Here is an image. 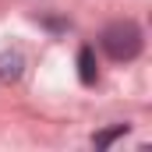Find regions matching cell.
<instances>
[{
    "instance_id": "6da1fadb",
    "label": "cell",
    "mask_w": 152,
    "mask_h": 152,
    "mask_svg": "<svg viewBox=\"0 0 152 152\" xmlns=\"http://www.w3.org/2000/svg\"><path fill=\"white\" fill-rule=\"evenodd\" d=\"M103 50L113 60H134L142 53V28L134 21H113L103 28Z\"/></svg>"
},
{
    "instance_id": "3957f363",
    "label": "cell",
    "mask_w": 152,
    "mask_h": 152,
    "mask_svg": "<svg viewBox=\"0 0 152 152\" xmlns=\"http://www.w3.org/2000/svg\"><path fill=\"white\" fill-rule=\"evenodd\" d=\"M78 75H81L85 85H92V81H96V60H92V50H88V46L78 53Z\"/></svg>"
},
{
    "instance_id": "277c9868",
    "label": "cell",
    "mask_w": 152,
    "mask_h": 152,
    "mask_svg": "<svg viewBox=\"0 0 152 152\" xmlns=\"http://www.w3.org/2000/svg\"><path fill=\"white\" fill-rule=\"evenodd\" d=\"M124 131H127V127L120 124V127H113V131H103V134H96V149H106V145H110L113 138H120Z\"/></svg>"
},
{
    "instance_id": "7a4b0ae2",
    "label": "cell",
    "mask_w": 152,
    "mask_h": 152,
    "mask_svg": "<svg viewBox=\"0 0 152 152\" xmlns=\"http://www.w3.org/2000/svg\"><path fill=\"white\" fill-rule=\"evenodd\" d=\"M21 67H25L21 53H0V81H18Z\"/></svg>"
}]
</instances>
